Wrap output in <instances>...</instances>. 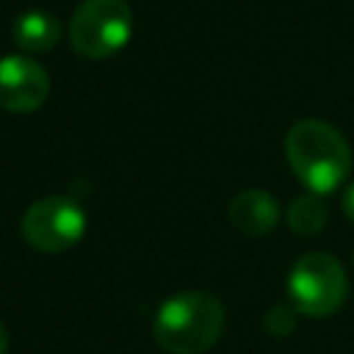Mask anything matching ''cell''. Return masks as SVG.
<instances>
[{"label":"cell","instance_id":"obj_1","mask_svg":"<svg viewBox=\"0 0 354 354\" xmlns=\"http://www.w3.org/2000/svg\"><path fill=\"white\" fill-rule=\"evenodd\" d=\"M285 155L293 174L315 194L335 191L351 171L346 138L321 119H301L285 136Z\"/></svg>","mask_w":354,"mask_h":354},{"label":"cell","instance_id":"obj_2","mask_svg":"<svg viewBox=\"0 0 354 354\" xmlns=\"http://www.w3.org/2000/svg\"><path fill=\"white\" fill-rule=\"evenodd\" d=\"M224 304L207 290H183L155 315V340L169 354H202L224 332Z\"/></svg>","mask_w":354,"mask_h":354},{"label":"cell","instance_id":"obj_3","mask_svg":"<svg viewBox=\"0 0 354 354\" xmlns=\"http://www.w3.org/2000/svg\"><path fill=\"white\" fill-rule=\"evenodd\" d=\"M69 44L83 58H111L133 36L127 0H83L69 19Z\"/></svg>","mask_w":354,"mask_h":354},{"label":"cell","instance_id":"obj_4","mask_svg":"<svg viewBox=\"0 0 354 354\" xmlns=\"http://www.w3.org/2000/svg\"><path fill=\"white\" fill-rule=\"evenodd\" d=\"M346 288L348 282L343 266L326 252L301 254L288 277V293L293 299V307L313 318L337 313L346 301Z\"/></svg>","mask_w":354,"mask_h":354},{"label":"cell","instance_id":"obj_5","mask_svg":"<svg viewBox=\"0 0 354 354\" xmlns=\"http://www.w3.org/2000/svg\"><path fill=\"white\" fill-rule=\"evenodd\" d=\"M28 246L55 254L72 249L86 232V213L69 196H41L36 199L19 221Z\"/></svg>","mask_w":354,"mask_h":354},{"label":"cell","instance_id":"obj_6","mask_svg":"<svg viewBox=\"0 0 354 354\" xmlns=\"http://www.w3.org/2000/svg\"><path fill=\"white\" fill-rule=\"evenodd\" d=\"M50 97L47 69L28 55L0 58V108L11 113L39 111Z\"/></svg>","mask_w":354,"mask_h":354},{"label":"cell","instance_id":"obj_7","mask_svg":"<svg viewBox=\"0 0 354 354\" xmlns=\"http://www.w3.org/2000/svg\"><path fill=\"white\" fill-rule=\"evenodd\" d=\"M230 221L243 235L260 238V235H266V232H271L277 227L279 205H277V199L271 194H266L260 188H252V191L238 194L230 202Z\"/></svg>","mask_w":354,"mask_h":354},{"label":"cell","instance_id":"obj_8","mask_svg":"<svg viewBox=\"0 0 354 354\" xmlns=\"http://www.w3.org/2000/svg\"><path fill=\"white\" fill-rule=\"evenodd\" d=\"M8 33L22 53H47L61 39V22L44 8H25L11 19Z\"/></svg>","mask_w":354,"mask_h":354},{"label":"cell","instance_id":"obj_9","mask_svg":"<svg viewBox=\"0 0 354 354\" xmlns=\"http://www.w3.org/2000/svg\"><path fill=\"white\" fill-rule=\"evenodd\" d=\"M288 224L299 235H313L326 224V207L318 196H299L288 207Z\"/></svg>","mask_w":354,"mask_h":354},{"label":"cell","instance_id":"obj_10","mask_svg":"<svg viewBox=\"0 0 354 354\" xmlns=\"http://www.w3.org/2000/svg\"><path fill=\"white\" fill-rule=\"evenodd\" d=\"M266 329L271 335H288L293 329V315L288 307H271L266 315Z\"/></svg>","mask_w":354,"mask_h":354},{"label":"cell","instance_id":"obj_11","mask_svg":"<svg viewBox=\"0 0 354 354\" xmlns=\"http://www.w3.org/2000/svg\"><path fill=\"white\" fill-rule=\"evenodd\" d=\"M343 213L354 221V183L346 188V194H343Z\"/></svg>","mask_w":354,"mask_h":354},{"label":"cell","instance_id":"obj_12","mask_svg":"<svg viewBox=\"0 0 354 354\" xmlns=\"http://www.w3.org/2000/svg\"><path fill=\"white\" fill-rule=\"evenodd\" d=\"M8 351V329H6V324L0 321V354H6Z\"/></svg>","mask_w":354,"mask_h":354}]
</instances>
